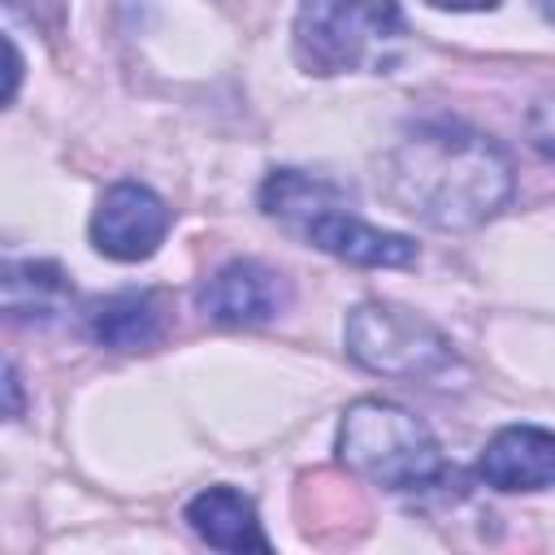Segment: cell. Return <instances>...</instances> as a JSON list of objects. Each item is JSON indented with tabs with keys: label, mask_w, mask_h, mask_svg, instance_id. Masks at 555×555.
<instances>
[{
	"label": "cell",
	"mask_w": 555,
	"mask_h": 555,
	"mask_svg": "<svg viewBox=\"0 0 555 555\" xmlns=\"http://www.w3.org/2000/svg\"><path fill=\"white\" fill-rule=\"evenodd\" d=\"M295 234L308 247H317L334 260L360 264V269H408L421 256L408 234H395V230H382V225H369L364 217H356L347 208L343 191H334L321 208H312Z\"/></svg>",
	"instance_id": "5"
},
{
	"label": "cell",
	"mask_w": 555,
	"mask_h": 555,
	"mask_svg": "<svg viewBox=\"0 0 555 555\" xmlns=\"http://www.w3.org/2000/svg\"><path fill=\"white\" fill-rule=\"evenodd\" d=\"M429 9H447V13H490L499 9V0H425Z\"/></svg>",
	"instance_id": "15"
},
{
	"label": "cell",
	"mask_w": 555,
	"mask_h": 555,
	"mask_svg": "<svg viewBox=\"0 0 555 555\" xmlns=\"http://www.w3.org/2000/svg\"><path fill=\"white\" fill-rule=\"evenodd\" d=\"M377 182L408 217L434 230H473L512 199L516 169L490 134L460 121H421L382 156Z\"/></svg>",
	"instance_id": "1"
},
{
	"label": "cell",
	"mask_w": 555,
	"mask_h": 555,
	"mask_svg": "<svg viewBox=\"0 0 555 555\" xmlns=\"http://www.w3.org/2000/svg\"><path fill=\"white\" fill-rule=\"evenodd\" d=\"M4 395H9L4 416H9V421H13V416H22V382H17V364H13V360L4 364Z\"/></svg>",
	"instance_id": "14"
},
{
	"label": "cell",
	"mask_w": 555,
	"mask_h": 555,
	"mask_svg": "<svg viewBox=\"0 0 555 555\" xmlns=\"http://www.w3.org/2000/svg\"><path fill=\"white\" fill-rule=\"evenodd\" d=\"M477 477L494 490H546L555 486V429L503 425L477 455Z\"/></svg>",
	"instance_id": "8"
},
{
	"label": "cell",
	"mask_w": 555,
	"mask_h": 555,
	"mask_svg": "<svg viewBox=\"0 0 555 555\" xmlns=\"http://www.w3.org/2000/svg\"><path fill=\"white\" fill-rule=\"evenodd\" d=\"M186 525L217 551H269L256 503L234 486H208L186 503Z\"/></svg>",
	"instance_id": "9"
},
{
	"label": "cell",
	"mask_w": 555,
	"mask_h": 555,
	"mask_svg": "<svg viewBox=\"0 0 555 555\" xmlns=\"http://www.w3.org/2000/svg\"><path fill=\"white\" fill-rule=\"evenodd\" d=\"M195 304L217 325H264L291 304V282L260 260H225L204 278Z\"/></svg>",
	"instance_id": "7"
},
{
	"label": "cell",
	"mask_w": 555,
	"mask_h": 555,
	"mask_svg": "<svg viewBox=\"0 0 555 555\" xmlns=\"http://www.w3.org/2000/svg\"><path fill=\"white\" fill-rule=\"evenodd\" d=\"M538 9H542V13L551 17V22H555V0H538Z\"/></svg>",
	"instance_id": "16"
},
{
	"label": "cell",
	"mask_w": 555,
	"mask_h": 555,
	"mask_svg": "<svg viewBox=\"0 0 555 555\" xmlns=\"http://www.w3.org/2000/svg\"><path fill=\"white\" fill-rule=\"evenodd\" d=\"M87 334L113 351H139L165 334V299L156 291H117L87 308Z\"/></svg>",
	"instance_id": "10"
},
{
	"label": "cell",
	"mask_w": 555,
	"mask_h": 555,
	"mask_svg": "<svg viewBox=\"0 0 555 555\" xmlns=\"http://www.w3.org/2000/svg\"><path fill=\"white\" fill-rule=\"evenodd\" d=\"M334 451L347 464V473H356L369 486L395 490V494L425 490L447 473L434 429L408 408L390 399H373V395L347 403Z\"/></svg>",
	"instance_id": "3"
},
{
	"label": "cell",
	"mask_w": 555,
	"mask_h": 555,
	"mask_svg": "<svg viewBox=\"0 0 555 555\" xmlns=\"http://www.w3.org/2000/svg\"><path fill=\"white\" fill-rule=\"evenodd\" d=\"M525 126H529V143H533L546 160H555V91H546V95L533 100Z\"/></svg>",
	"instance_id": "12"
},
{
	"label": "cell",
	"mask_w": 555,
	"mask_h": 555,
	"mask_svg": "<svg viewBox=\"0 0 555 555\" xmlns=\"http://www.w3.org/2000/svg\"><path fill=\"white\" fill-rule=\"evenodd\" d=\"M169 204L143 182H113L91 212V247L117 264L147 260L169 234Z\"/></svg>",
	"instance_id": "6"
},
{
	"label": "cell",
	"mask_w": 555,
	"mask_h": 555,
	"mask_svg": "<svg viewBox=\"0 0 555 555\" xmlns=\"http://www.w3.org/2000/svg\"><path fill=\"white\" fill-rule=\"evenodd\" d=\"M69 282L52 260H9L4 264V312L13 321H52L69 304Z\"/></svg>",
	"instance_id": "11"
},
{
	"label": "cell",
	"mask_w": 555,
	"mask_h": 555,
	"mask_svg": "<svg viewBox=\"0 0 555 555\" xmlns=\"http://www.w3.org/2000/svg\"><path fill=\"white\" fill-rule=\"evenodd\" d=\"M4 56H9V82H4V104H13V95H17V82H22V56H17V43H13V35H4Z\"/></svg>",
	"instance_id": "13"
},
{
	"label": "cell",
	"mask_w": 555,
	"mask_h": 555,
	"mask_svg": "<svg viewBox=\"0 0 555 555\" xmlns=\"http://www.w3.org/2000/svg\"><path fill=\"white\" fill-rule=\"evenodd\" d=\"M295 61L317 74H390L408 52V17L395 0H299Z\"/></svg>",
	"instance_id": "2"
},
{
	"label": "cell",
	"mask_w": 555,
	"mask_h": 555,
	"mask_svg": "<svg viewBox=\"0 0 555 555\" xmlns=\"http://www.w3.org/2000/svg\"><path fill=\"white\" fill-rule=\"evenodd\" d=\"M347 356L377 373V377H399V382H447L451 369H460V356L451 338L425 321L412 308L386 304V299H364L347 312L343 325Z\"/></svg>",
	"instance_id": "4"
}]
</instances>
